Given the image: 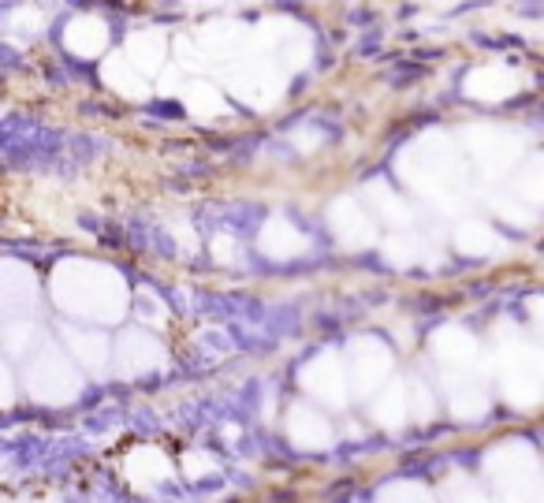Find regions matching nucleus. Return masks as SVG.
Here are the masks:
<instances>
[{
    "label": "nucleus",
    "mask_w": 544,
    "mask_h": 503,
    "mask_svg": "<svg viewBox=\"0 0 544 503\" xmlns=\"http://www.w3.org/2000/svg\"><path fill=\"white\" fill-rule=\"evenodd\" d=\"M518 12L530 15V19H541L544 15V0H525V4H518Z\"/></svg>",
    "instance_id": "f257e3e1"
}]
</instances>
